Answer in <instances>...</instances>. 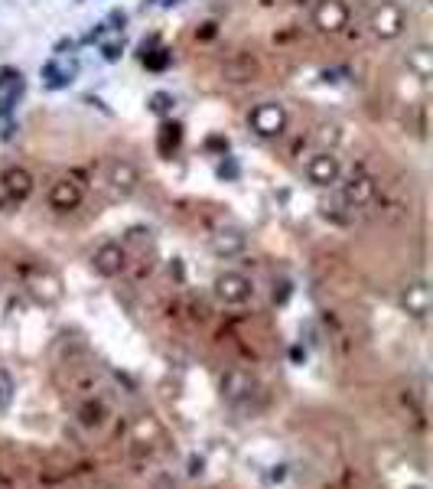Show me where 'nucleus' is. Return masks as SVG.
Returning a JSON list of instances; mask_svg holds the SVG:
<instances>
[{
  "label": "nucleus",
  "instance_id": "obj_26",
  "mask_svg": "<svg viewBox=\"0 0 433 489\" xmlns=\"http://www.w3.org/2000/svg\"><path fill=\"white\" fill-rule=\"evenodd\" d=\"M105 23H108V30H124V26H127V10H111Z\"/></svg>",
  "mask_w": 433,
  "mask_h": 489
},
{
  "label": "nucleus",
  "instance_id": "obj_2",
  "mask_svg": "<svg viewBox=\"0 0 433 489\" xmlns=\"http://www.w3.org/2000/svg\"><path fill=\"white\" fill-rule=\"evenodd\" d=\"M404 26H407V13H404V7H398L394 0H381L378 7L371 10L368 17V30L378 36V40H398L404 33Z\"/></svg>",
  "mask_w": 433,
  "mask_h": 489
},
{
  "label": "nucleus",
  "instance_id": "obj_19",
  "mask_svg": "<svg viewBox=\"0 0 433 489\" xmlns=\"http://www.w3.org/2000/svg\"><path fill=\"white\" fill-rule=\"evenodd\" d=\"M78 417H82L85 427H98L101 421H105V408H101V401H88V404H82Z\"/></svg>",
  "mask_w": 433,
  "mask_h": 489
},
{
  "label": "nucleus",
  "instance_id": "obj_30",
  "mask_svg": "<svg viewBox=\"0 0 433 489\" xmlns=\"http://www.w3.org/2000/svg\"><path fill=\"white\" fill-rule=\"evenodd\" d=\"M290 362L294 365H307V349L303 346H290Z\"/></svg>",
  "mask_w": 433,
  "mask_h": 489
},
{
  "label": "nucleus",
  "instance_id": "obj_14",
  "mask_svg": "<svg viewBox=\"0 0 433 489\" xmlns=\"http://www.w3.org/2000/svg\"><path fill=\"white\" fill-rule=\"evenodd\" d=\"M401 310L411 313L414 320H423L430 313V288H427V281H414V284H407L401 290Z\"/></svg>",
  "mask_w": 433,
  "mask_h": 489
},
{
  "label": "nucleus",
  "instance_id": "obj_24",
  "mask_svg": "<svg viewBox=\"0 0 433 489\" xmlns=\"http://www.w3.org/2000/svg\"><path fill=\"white\" fill-rule=\"evenodd\" d=\"M219 180H238V163H235V157H228V154H225V160L222 163H219Z\"/></svg>",
  "mask_w": 433,
  "mask_h": 489
},
{
  "label": "nucleus",
  "instance_id": "obj_9",
  "mask_svg": "<svg viewBox=\"0 0 433 489\" xmlns=\"http://www.w3.org/2000/svg\"><path fill=\"white\" fill-rule=\"evenodd\" d=\"M33 173L26 170V167H7V170L0 173V190H3V196H7V202H13V206H20V202H26L33 196Z\"/></svg>",
  "mask_w": 433,
  "mask_h": 489
},
{
  "label": "nucleus",
  "instance_id": "obj_32",
  "mask_svg": "<svg viewBox=\"0 0 433 489\" xmlns=\"http://www.w3.org/2000/svg\"><path fill=\"white\" fill-rule=\"evenodd\" d=\"M147 3H163V7H173V3H180V0H147Z\"/></svg>",
  "mask_w": 433,
  "mask_h": 489
},
{
  "label": "nucleus",
  "instance_id": "obj_22",
  "mask_svg": "<svg viewBox=\"0 0 433 489\" xmlns=\"http://www.w3.org/2000/svg\"><path fill=\"white\" fill-rule=\"evenodd\" d=\"M10 398H13V379L0 369V411L10 404Z\"/></svg>",
  "mask_w": 433,
  "mask_h": 489
},
{
  "label": "nucleus",
  "instance_id": "obj_33",
  "mask_svg": "<svg viewBox=\"0 0 433 489\" xmlns=\"http://www.w3.org/2000/svg\"><path fill=\"white\" fill-rule=\"evenodd\" d=\"M294 3H307V0H294Z\"/></svg>",
  "mask_w": 433,
  "mask_h": 489
},
{
  "label": "nucleus",
  "instance_id": "obj_5",
  "mask_svg": "<svg viewBox=\"0 0 433 489\" xmlns=\"http://www.w3.org/2000/svg\"><path fill=\"white\" fill-rule=\"evenodd\" d=\"M105 183L117 199H127V196L140 186V173L130 160L114 157V160H108V167H105Z\"/></svg>",
  "mask_w": 433,
  "mask_h": 489
},
{
  "label": "nucleus",
  "instance_id": "obj_8",
  "mask_svg": "<svg viewBox=\"0 0 433 489\" xmlns=\"http://www.w3.org/2000/svg\"><path fill=\"white\" fill-rule=\"evenodd\" d=\"M82 199H85L82 183L72 180V176H59L49 186V192H46V202H49V209H56V213H72V209L82 206Z\"/></svg>",
  "mask_w": 433,
  "mask_h": 489
},
{
  "label": "nucleus",
  "instance_id": "obj_17",
  "mask_svg": "<svg viewBox=\"0 0 433 489\" xmlns=\"http://www.w3.org/2000/svg\"><path fill=\"white\" fill-rule=\"evenodd\" d=\"M180 140H182V124H176V121H163V124H160L157 144H160V154H163V157H173L176 147H180Z\"/></svg>",
  "mask_w": 433,
  "mask_h": 489
},
{
  "label": "nucleus",
  "instance_id": "obj_12",
  "mask_svg": "<svg viewBox=\"0 0 433 489\" xmlns=\"http://www.w3.org/2000/svg\"><path fill=\"white\" fill-rule=\"evenodd\" d=\"M124 265H127V255L117 242L98 244L95 255H92V267H95L98 277H117L121 271H124Z\"/></svg>",
  "mask_w": 433,
  "mask_h": 489
},
{
  "label": "nucleus",
  "instance_id": "obj_23",
  "mask_svg": "<svg viewBox=\"0 0 433 489\" xmlns=\"http://www.w3.org/2000/svg\"><path fill=\"white\" fill-rule=\"evenodd\" d=\"M124 56V43L121 40H114V43H101V59L105 63H117Z\"/></svg>",
  "mask_w": 433,
  "mask_h": 489
},
{
  "label": "nucleus",
  "instance_id": "obj_21",
  "mask_svg": "<svg viewBox=\"0 0 433 489\" xmlns=\"http://www.w3.org/2000/svg\"><path fill=\"white\" fill-rule=\"evenodd\" d=\"M169 59H173V53L169 49H150L147 56H140V63L147 65V69H153V72H160V69H167Z\"/></svg>",
  "mask_w": 433,
  "mask_h": 489
},
{
  "label": "nucleus",
  "instance_id": "obj_27",
  "mask_svg": "<svg viewBox=\"0 0 433 489\" xmlns=\"http://www.w3.org/2000/svg\"><path fill=\"white\" fill-rule=\"evenodd\" d=\"M105 30H108V23H95V26H92V30L85 33V40H82V43H85V46H92V43H101V36H105Z\"/></svg>",
  "mask_w": 433,
  "mask_h": 489
},
{
  "label": "nucleus",
  "instance_id": "obj_31",
  "mask_svg": "<svg viewBox=\"0 0 433 489\" xmlns=\"http://www.w3.org/2000/svg\"><path fill=\"white\" fill-rule=\"evenodd\" d=\"M189 467H192V470H189L192 476H199L202 467H205V460H202V457H192V460H189Z\"/></svg>",
  "mask_w": 433,
  "mask_h": 489
},
{
  "label": "nucleus",
  "instance_id": "obj_6",
  "mask_svg": "<svg viewBox=\"0 0 433 489\" xmlns=\"http://www.w3.org/2000/svg\"><path fill=\"white\" fill-rule=\"evenodd\" d=\"M375 190H378V183H375V176H368L365 170H352L346 180L339 183V196H342V202H346L349 209L368 206V202L375 199Z\"/></svg>",
  "mask_w": 433,
  "mask_h": 489
},
{
  "label": "nucleus",
  "instance_id": "obj_20",
  "mask_svg": "<svg viewBox=\"0 0 433 489\" xmlns=\"http://www.w3.org/2000/svg\"><path fill=\"white\" fill-rule=\"evenodd\" d=\"M173 105H176V98L169 95V92H153L147 101V108L153 111V115H169L173 111Z\"/></svg>",
  "mask_w": 433,
  "mask_h": 489
},
{
  "label": "nucleus",
  "instance_id": "obj_13",
  "mask_svg": "<svg viewBox=\"0 0 433 489\" xmlns=\"http://www.w3.org/2000/svg\"><path fill=\"white\" fill-rule=\"evenodd\" d=\"M254 395V379L244 369H232V372H225L222 375V398L228 404H244L248 398Z\"/></svg>",
  "mask_w": 433,
  "mask_h": 489
},
{
  "label": "nucleus",
  "instance_id": "obj_29",
  "mask_svg": "<svg viewBox=\"0 0 433 489\" xmlns=\"http://www.w3.org/2000/svg\"><path fill=\"white\" fill-rule=\"evenodd\" d=\"M205 147H209V150H219V154L225 157V154H228V138H219V134H215V138L205 140Z\"/></svg>",
  "mask_w": 433,
  "mask_h": 489
},
{
  "label": "nucleus",
  "instance_id": "obj_15",
  "mask_svg": "<svg viewBox=\"0 0 433 489\" xmlns=\"http://www.w3.org/2000/svg\"><path fill=\"white\" fill-rule=\"evenodd\" d=\"M404 65L417 82H430L433 78V49L427 43H417L404 53Z\"/></svg>",
  "mask_w": 433,
  "mask_h": 489
},
{
  "label": "nucleus",
  "instance_id": "obj_4",
  "mask_svg": "<svg viewBox=\"0 0 433 489\" xmlns=\"http://www.w3.org/2000/svg\"><path fill=\"white\" fill-rule=\"evenodd\" d=\"M215 297L222 300L225 307H241L254 297V284L251 277L238 274V271H225L215 277Z\"/></svg>",
  "mask_w": 433,
  "mask_h": 489
},
{
  "label": "nucleus",
  "instance_id": "obj_1",
  "mask_svg": "<svg viewBox=\"0 0 433 489\" xmlns=\"http://www.w3.org/2000/svg\"><path fill=\"white\" fill-rule=\"evenodd\" d=\"M248 128L264 140H274L287 131V108L280 101H257L248 111Z\"/></svg>",
  "mask_w": 433,
  "mask_h": 489
},
{
  "label": "nucleus",
  "instance_id": "obj_35",
  "mask_svg": "<svg viewBox=\"0 0 433 489\" xmlns=\"http://www.w3.org/2000/svg\"><path fill=\"white\" fill-rule=\"evenodd\" d=\"M78 3H82V0H78Z\"/></svg>",
  "mask_w": 433,
  "mask_h": 489
},
{
  "label": "nucleus",
  "instance_id": "obj_10",
  "mask_svg": "<svg viewBox=\"0 0 433 489\" xmlns=\"http://www.w3.org/2000/svg\"><path fill=\"white\" fill-rule=\"evenodd\" d=\"M257 72H261V65H257V59H254L248 49H238V53H232L222 63V78H225V82H232V85L254 82Z\"/></svg>",
  "mask_w": 433,
  "mask_h": 489
},
{
  "label": "nucleus",
  "instance_id": "obj_7",
  "mask_svg": "<svg viewBox=\"0 0 433 489\" xmlns=\"http://www.w3.org/2000/svg\"><path fill=\"white\" fill-rule=\"evenodd\" d=\"M313 26L326 36H336L349 26V7L346 0H316L313 7Z\"/></svg>",
  "mask_w": 433,
  "mask_h": 489
},
{
  "label": "nucleus",
  "instance_id": "obj_18",
  "mask_svg": "<svg viewBox=\"0 0 433 489\" xmlns=\"http://www.w3.org/2000/svg\"><path fill=\"white\" fill-rule=\"evenodd\" d=\"M23 95V78H17L13 85L3 88V95H0V121H7V117L17 111V101Z\"/></svg>",
  "mask_w": 433,
  "mask_h": 489
},
{
  "label": "nucleus",
  "instance_id": "obj_28",
  "mask_svg": "<svg viewBox=\"0 0 433 489\" xmlns=\"http://www.w3.org/2000/svg\"><path fill=\"white\" fill-rule=\"evenodd\" d=\"M290 281H277L274 284V304H287V297H290Z\"/></svg>",
  "mask_w": 433,
  "mask_h": 489
},
{
  "label": "nucleus",
  "instance_id": "obj_34",
  "mask_svg": "<svg viewBox=\"0 0 433 489\" xmlns=\"http://www.w3.org/2000/svg\"><path fill=\"white\" fill-rule=\"evenodd\" d=\"M423 3H430V0H423Z\"/></svg>",
  "mask_w": 433,
  "mask_h": 489
},
{
  "label": "nucleus",
  "instance_id": "obj_16",
  "mask_svg": "<svg viewBox=\"0 0 433 489\" xmlns=\"http://www.w3.org/2000/svg\"><path fill=\"white\" fill-rule=\"evenodd\" d=\"M40 75H42V82H46V88H53V92H59V88H69L75 82V75H78V65L75 63H69V65H62V63H46L40 69Z\"/></svg>",
  "mask_w": 433,
  "mask_h": 489
},
{
  "label": "nucleus",
  "instance_id": "obj_25",
  "mask_svg": "<svg viewBox=\"0 0 433 489\" xmlns=\"http://www.w3.org/2000/svg\"><path fill=\"white\" fill-rule=\"evenodd\" d=\"M319 78H323L326 85H336V82H342V78H349V69H323Z\"/></svg>",
  "mask_w": 433,
  "mask_h": 489
},
{
  "label": "nucleus",
  "instance_id": "obj_3",
  "mask_svg": "<svg viewBox=\"0 0 433 489\" xmlns=\"http://www.w3.org/2000/svg\"><path fill=\"white\" fill-rule=\"evenodd\" d=\"M303 176H307L309 186H316V190H326V186H336L342 180V163L332 150H316V154H309L307 167H303Z\"/></svg>",
  "mask_w": 433,
  "mask_h": 489
},
{
  "label": "nucleus",
  "instance_id": "obj_11",
  "mask_svg": "<svg viewBox=\"0 0 433 489\" xmlns=\"http://www.w3.org/2000/svg\"><path fill=\"white\" fill-rule=\"evenodd\" d=\"M209 248L215 258H238L248 248V235L241 229H235V225H222V229L212 232Z\"/></svg>",
  "mask_w": 433,
  "mask_h": 489
}]
</instances>
